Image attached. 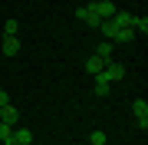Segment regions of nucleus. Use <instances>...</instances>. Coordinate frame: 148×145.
I'll list each match as a JSON object with an SVG mask.
<instances>
[{
  "label": "nucleus",
  "instance_id": "nucleus-1",
  "mask_svg": "<svg viewBox=\"0 0 148 145\" xmlns=\"http://www.w3.org/2000/svg\"><path fill=\"white\" fill-rule=\"evenodd\" d=\"M99 79H106V82H122V79H125V66L115 63V59H109L106 69L99 73Z\"/></svg>",
  "mask_w": 148,
  "mask_h": 145
},
{
  "label": "nucleus",
  "instance_id": "nucleus-2",
  "mask_svg": "<svg viewBox=\"0 0 148 145\" xmlns=\"http://www.w3.org/2000/svg\"><path fill=\"white\" fill-rule=\"evenodd\" d=\"M92 10H95V16H99V20H112V16L119 13L112 0H95V3H92Z\"/></svg>",
  "mask_w": 148,
  "mask_h": 145
},
{
  "label": "nucleus",
  "instance_id": "nucleus-3",
  "mask_svg": "<svg viewBox=\"0 0 148 145\" xmlns=\"http://www.w3.org/2000/svg\"><path fill=\"white\" fill-rule=\"evenodd\" d=\"M132 112H135V119H138V125L148 129V102H145V99H135V102H132Z\"/></svg>",
  "mask_w": 148,
  "mask_h": 145
},
{
  "label": "nucleus",
  "instance_id": "nucleus-4",
  "mask_svg": "<svg viewBox=\"0 0 148 145\" xmlns=\"http://www.w3.org/2000/svg\"><path fill=\"white\" fill-rule=\"evenodd\" d=\"M106 63H109V59H102V56H89V59H86V73H92V76H99L102 69H106Z\"/></svg>",
  "mask_w": 148,
  "mask_h": 145
},
{
  "label": "nucleus",
  "instance_id": "nucleus-5",
  "mask_svg": "<svg viewBox=\"0 0 148 145\" xmlns=\"http://www.w3.org/2000/svg\"><path fill=\"white\" fill-rule=\"evenodd\" d=\"M0 53H3V56H16V53H20V40H16V36H3Z\"/></svg>",
  "mask_w": 148,
  "mask_h": 145
},
{
  "label": "nucleus",
  "instance_id": "nucleus-6",
  "mask_svg": "<svg viewBox=\"0 0 148 145\" xmlns=\"http://www.w3.org/2000/svg\"><path fill=\"white\" fill-rule=\"evenodd\" d=\"M10 145H33V132H30V129H13Z\"/></svg>",
  "mask_w": 148,
  "mask_h": 145
},
{
  "label": "nucleus",
  "instance_id": "nucleus-7",
  "mask_svg": "<svg viewBox=\"0 0 148 145\" xmlns=\"http://www.w3.org/2000/svg\"><path fill=\"white\" fill-rule=\"evenodd\" d=\"M112 40H115V43H132V40H135V30L132 27H115Z\"/></svg>",
  "mask_w": 148,
  "mask_h": 145
},
{
  "label": "nucleus",
  "instance_id": "nucleus-8",
  "mask_svg": "<svg viewBox=\"0 0 148 145\" xmlns=\"http://www.w3.org/2000/svg\"><path fill=\"white\" fill-rule=\"evenodd\" d=\"M16 119H20V115H16V109H13V106H0V122L16 125Z\"/></svg>",
  "mask_w": 148,
  "mask_h": 145
},
{
  "label": "nucleus",
  "instance_id": "nucleus-9",
  "mask_svg": "<svg viewBox=\"0 0 148 145\" xmlns=\"http://www.w3.org/2000/svg\"><path fill=\"white\" fill-rule=\"evenodd\" d=\"M95 56L112 59V40H102V43H95Z\"/></svg>",
  "mask_w": 148,
  "mask_h": 145
},
{
  "label": "nucleus",
  "instance_id": "nucleus-10",
  "mask_svg": "<svg viewBox=\"0 0 148 145\" xmlns=\"http://www.w3.org/2000/svg\"><path fill=\"white\" fill-rule=\"evenodd\" d=\"M109 92H112V82H106V79H99V76H95V96H102V99H106Z\"/></svg>",
  "mask_w": 148,
  "mask_h": 145
},
{
  "label": "nucleus",
  "instance_id": "nucleus-11",
  "mask_svg": "<svg viewBox=\"0 0 148 145\" xmlns=\"http://www.w3.org/2000/svg\"><path fill=\"white\" fill-rule=\"evenodd\" d=\"M132 30L145 36V33H148V16H135V20H132Z\"/></svg>",
  "mask_w": 148,
  "mask_h": 145
},
{
  "label": "nucleus",
  "instance_id": "nucleus-12",
  "mask_svg": "<svg viewBox=\"0 0 148 145\" xmlns=\"http://www.w3.org/2000/svg\"><path fill=\"white\" fill-rule=\"evenodd\" d=\"M10 139H13V129H10V122H0V142H3V145H10Z\"/></svg>",
  "mask_w": 148,
  "mask_h": 145
},
{
  "label": "nucleus",
  "instance_id": "nucleus-13",
  "mask_svg": "<svg viewBox=\"0 0 148 145\" xmlns=\"http://www.w3.org/2000/svg\"><path fill=\"white\" fill-rule=\"evenodd\" d=\"M16 30H20L16 20H7V23H3V36H16Z\"/></svg>",
  "mask_w": 148,
  "mask_h": 145
},
{
  "label": "nucleus",
  "instance_id": "nucleus-14",
  "mask_svg": "<svg viewBox=\"0 0 148 145\" xmlns=\"http://www.w3.org/2000/svg\"><path fill=\"white\" fill-rule=\"evenodd\" d=\"M89 142H92V145H106V132H92Z\"/></svg>",
  "mask_w": 148,
  "mask_h": 145
},
{
  "label": "nucleus",
  "instance_id": "nucleus-15",
  "mask_svg": "<svg viewBox=\"0 0 148 145\" xmlns=\"http://www.w3.org/2000/svg\"><path fill=\"white\" fill-rule=\"evenodd\" d=\"M0 106H10V96H7V89H0Z\"/></svg>",
  "mask_w": 148,
  "mask_h": 145
}]
</instances>
